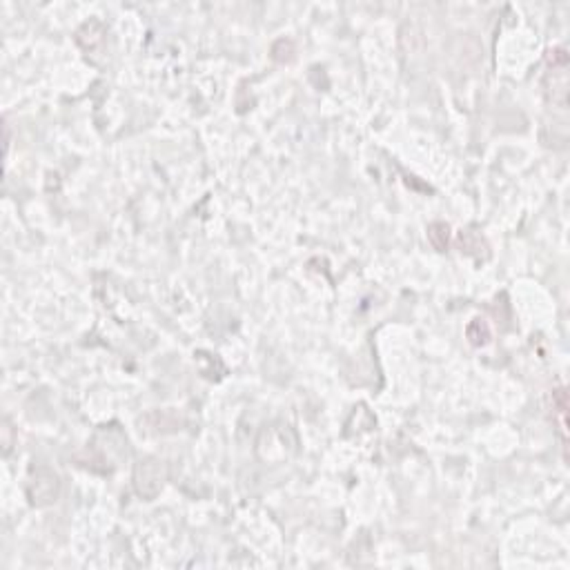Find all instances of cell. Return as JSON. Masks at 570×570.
I'll use <instances>...</instances> for the list:
<instances>
[{
    "instance_id": "obj_5",
    "label": "cell",
    "mask_w": 570,
    "mask_h": 570,
    "mask_svg": "<svg viewBox=\"0 0 570 570\" xmlns=\"http://www.w3.org/2000/svg\"><path fill=\"white\" fill-rule=\"evenodd\" d=\"M466 335H468V341L472 346L481 348L490 341V328H488V323L484 319H472L468 330H466Z\"/></svg>"
},
{
    "instance_id": "obj_4",
    "label": "cell",
    "mask_w": 570,
    "mask_h": 570,
    "mask_svg": "<svg viewBox=\"0 0 570 570\" xmlns=\"http://www.w3.org/2000/svg\"><path fill=\"white\" fill-rule=\"evenodd\" d=\"M448 239H450V227L445 223L437 221V223L428 225V241H430V245L435 250L443 252L445 248H448Z\"/></svg>"
},
{
    "instance_id": "obj_2",
    "label": "cell",
    "mask_w": 570,
    "mask_h": 570,
    "mask_svg": "<svg viewBox=\"0 0 570 570\" xmlns=\"http://www.w3.org/2000/svg\"><path fill=\"white\" fill-rule=\"evenodd\" d=\"M168 479V468L159 459H143L134 468V488L143 499H154Z\"/></svg>"
},
{
    "instance_id": "obj_6",
    "label": "cell",
    "mask_w": 570,
    "mask_h": 570,
    "mask_svg": "<svg viewBox=\"0 0 570 570\" xmlns=\"http://www.w3.org/2000/svg\"><path fill=\"white\" fill-rule=\"evenodd\" d=\"M0 430H3V452L10 454L12 452V445H14V428L10 424V419L3 421V428H0Z\"/></svg>"
},
{
    "instance_id": "obj_3",
    "label": "cell",
    "mask_w": 570,
    "mask_h": 570,
    "mask_svg": "<svg viewBox=\"0 0 570 570\" xmlns=\"http://www.w3.org/2000/svg\"><path fill=\"white\" fill-rule=\"evenodd\" d=\"M459 248H461V252H466L470 257H477V259H481V257L486 259L490 254L486 239L475 230H466L459 234Z\"/></svg>"
},
{
    "instance_id": "obj_1",
    "label": "cell",
    "mask_w": 570,
    "mask_h": 570,
    "mask_svg": "<svg viewBox=\"0 0 570 570\" xmlns=\"http://www.w3.org/2000/svg\"><path fill=\"white\" fill-rule=\"evenodd\" d=\"M58 495H60V481L54 470L42 466L31 472L27 481V499L31 506L36 508L51 506L58 499Z\"/></svg>"
}]
</instances>
